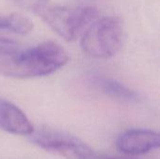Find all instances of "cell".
<instances>
[{
	"label": "cell",
	"mask_w": 160,
	"mask_h": 159,
	"mask_svg": "<svg viewBox=\"0 0 160 159\" xmlns=\"http://www.w3.org/2000/svg\"><path fill=\"white\" fill-rule=\"evenodd\" d=\"M68 61V55L60 44L45 41L0 57V75L14 79L47 76L63 67Z\"/></svg>",
	"instance_id": "obj_1"
},
{
	"label": "cell",
	"mask_w": 160,
	"mask_h": 159,
	"mask_svg": "<svg viewBox=\"0 0 160 159\" xmlns=\"http://www.w3.org/2000/svg\"><path fill=\"white\" fill-rule=\"evenodd\" d=\"M125 28L116 16L98 18L82 35L81 47L84 53L97 59H109L122 48Z\"/></svg>",
	"instance_id": "obj_2"
},
{
	"label": "cell",
	"mask_w": 160,
	"mask_h": 159,
	"mask_svg": "<svg viewBox=\"0 0 160 159\" xmlns=\"http://www.w3.org/2000/svg\"><path fill=\"white\" fill-rule=\"evenodd\" d=\"M46 24L67 41L77 39L88 26L99 16V11L93 6L52 7L41 14Z\"/></svg>",
	"instance_id": "obj_3"
},
{
	"label": "cell",
	"mask_w": 160,
	"mask_h": 159,
	"mask_svg": "<svg viewBox=\"0 0 160 159\" xmlns=\"http://www.w3.org/2000/svg\"><path fill=\"white\" fill-rule=\"evenodd\" d=\"M31 141L39 148L67 159H89L95 153L80 139L52 129L34 131Z\"/></svg>",
	"instance_id": "obj_4"
},
{
	"label": "cell",
	"mask_w": 160,
	"mask_h": 159,
	"mask_svg": "<svg viewBox=\"0 0 160 159\" xmlns=\"http://www.w3.org/2000/svg\"><path fill=\"white\" fill-rule=\"evenodd\" d=\"M160 145V136L149 129H131L123 133L116 142L117 149L127 156H140L156 150Z\"/></svg>",
	"instance_id": "obj_5"
},
{
	"label": "cell",
	"mask_w": 160,
	"mask_h": 159,
	"mask_svg": "<svg viewBox=\"0 0 160 159\" xmlns=\"http://www.w3.org/2000/svg\"><path fill=\"white\" fill-rule=\"evenodd\" d=\"M0 128L19 136H31L35 131L25 113L9 101L0 99Z\"/></svg>",
	"instance_id": "obj_6"
},
{
	"label": "cell",
	"mask_w": 160,
	"mask_h": 159,
	"mask_svg": "<svg viewBox=\"0 0 160 159\" xmlns=\"http://www.w3.org/2000/svg\"><path fill=\"white\" fill-rule=\"evenodd\" d=\"M93 83L101 93L117 100L128 103L140 101L138 93L114 79L98 75L93 78Z\"/></svg>",
	"instance_id": "obj_7"
},
{
	"label": "cell",
	"mask_w": 160,
	"mask_h": 159,
	"mask_svg": "<svg viewBox=\"0 0 160 159\" xmlns=\"http://www.w3.org/2000/svg\"><path fill=\"white\" fill-rule=\"evenodd\" d=\"M34 25L30 19L22 14H0V29L25 35L32 31Z\"/></svg>",
	"instance_id": "obj_8"
},
{
	"label": "cell",
	"mask_w": 160,
	"mask_h": 159,
	"mask_svg": "<svg viewBox=\"0 0 160 159\" xmlns=\"http://www.w3.org/2000/svg\"><path fill=\"white\" fill-rule=\"evenodd\" d=\"M22 9L41 14L46 8L50 0H11Z\"/></svg>",
	"instance_id": "obj_9"
},
{
	"label": "cell",
	"mask_w": 160,
	"mask_h": 159,
	"mask_svg": "<svg viewBox=\"0 0 160 159\" xmlns=\"http://www.w3.org/2000/svg\"><path fill=\"white\" fill-rule=\"evenodd\" d=\"M18 50V44L15 41L0 37V57L13 53Z\"/></svg>",
	"instance_id": "obj_10"
},
{
	"label": "cell",
	"mask_w": 160,
	"mask_h": 159,
	"mask_svg": "<svg viewBox=\"0 0 160 159\" xmlns=\"http://www.w3.org/2000/svg\"><path fill=\"white\" fill-rule=\"evenodd\" d=\"M89 159H138L128 157H115V156H109V155H101L98 153H94V155Z\"/></svg>",
	"instance_id": "obj_11"
}]
</instances>
